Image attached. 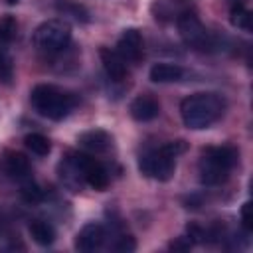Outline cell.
<instances>
[{"mask_svg":"<svg viewBox=\"0 0 253 253\" xmlns=\"http://www.w3.org/2000/svg\"><path fill=\"white\" fill-rule=\"evenodd\" d=\"M225 113V99L213 91H200L180 103V115L188 128L202 130L217 123Z\"/></svg>","mask_w":253,"mask_h":253,"instance_id":"6da1fadb","label":"cell"},{"mask_svg":"<svg viewBox=\"0 0 253 253\" xmlns=\"http://www.w3.org/2000/svg\"><path fill=\"white\" fill-rule=\"evenodd\" d=\"M239 152L235 146L223 144V146H208L206 150H202L200 162H198V172H200V180L206 186H217L223 184L229 176V172L233 170V166L237 164Z\"/></svg>","mask_w":253,"mask_h":253,"instance_id":"7a4b0ae2","label":"cell"},{"mask_svg":"<svg viewBox=\"0 0 253 253\" xmlns=\"http://www.w3.org/2000/svg\"><path fill=\"white\" fill-rule=\"evenodd\" d=\"M30 101H32V107L42 117L51 119V121L65 119L77 105V99L73 93H69L61 87L49 85V83L36 85L30 93Z\"/></svg>","mask_w":253,"mask_h":253,"instance_id":"3957f363","label":"cell"},{"mask_svg":"<svg viewBox=\"0 0 253 253\" xmlns=\"http://www.w3.org/2000/svg\"><path fill=\"white\" fill-rule=\"evenodd\" d=\"M186 150L184 140H170L158 148L146 150L138 158V170L154 180L166 182L174 176L176 170V158Z\"/></svg>","mask_w":253,"mask_h":253,"instance_id":"277c9868","label":"cell"},{"mask_svg":"<svg viewBox=\"0 0 253 253\" xmlns=\"http://www.w3.org/2000/svg\"><path fill=\"white\" fill-rule=\"evenodd\" d=\"M71 42V28L63 20H47L40 24L34 32V45L47 53H57L65 49Z\"/></svg>","mask_w":253,"mask_h":253,"instance_id":"5b68a950","label":"cell"},{"mask_svg":"<svg viewBox=\"0 0 253 253\" xmlns=\"http://www.w3.org/2000/svg\"><path fill=\"white\" fill-rule=\"evenodd\" d=\"M176 24H178V32H180L184 43L190 45L192 49H198V51H213L217 47V38L211 32L206 30V26L198 20L196 12L180 18Z\"/></svg>","mask_w":253,"mask_h":253,"instance_id":"8992f818","label":"cell"},{"mask_svg":"<svg viewBox=\"0 0 253 253\" xmlns=\"http://www.w3.org/2000/svg\"><path fill=\"white\" fill-rule=\"evenodd\" d=\"M79 170H81V176H83V182L87 186H91L93 190H105L109 186V172L107 168L93 156L89 154H83V152H71Z\"/></svg>","mask_w":253,"mask_h":253,"instance_id":"52a82bcc","label":"cell"},{"mask_svg":"<svg viewBox=\"0 0 253 253\" xmlns=\"http://www.w3.org/2000/svg\"><path fill=\"white\" fill-rule=\"evenodd\" d=\"M152 16L158 22H178L180 18L194 14L192 0H152Z\"/></svg>","mask_w":253,"mask_h":253,"instance_id":"ba28073f","label":"cell"},{"mask_svg":"<svg viewBox=\"0 0 253 253\" xmlns=\"http://www.w3.org/2000/svg\"><path fill=\"white\" fill-rule=\"evenodd\" d=\"M117 51L126 63H138L144 55V40L142 34L134 28H128L121 34L117 42Z\"/></svg>","mask_w":253,"mask_h":253,"instance_id":"9c48e42d","label":"cell"},{"mask_svg":"<svg viewBox=\"0 0 253 253\" xmlns=\"http://www.w3.org/2000/svg\"><path fill=\"white\" fill-rule=\"evenodd\" d=\"M105 237H107V233L101 223H87L75 235V249L91 253L105 243Z\"/></svg>","mask_w":253,"mask_h":253,"instance_id":"30bf717a","label":"cell"},{"mask_svg":"<svg viewBox=\"0 0 253 253\" xmlns=\"http://www.w3.org/2000/svg\"><path fill=\"white\" fill-rule=\"evenodd\" d=\"M99 55H101L103 69H105V73H107V77H109L111 81H123V79H126V75H128L126 61L119 55L117 49L101 47V49H99Z\"/></svg>","mask_w":253,"mask_h":253,"instance_id":"8fae6325","label":"cell"},{"mask_svg":"<svg viewBox=\"0 0 253 253\" xmlns=\"http://www.w3.org/2000/svg\"><path fill=\"white\" fill-rule=\"evenodd\" d=\"M128 111H130V117L134 121L148 123V121H154L160 115V103L152 95H138V97L132 99Z\"/></svg>","mask_w":253,"mask_h":253,"instance_id":"7c38bea8","label":"cell"},{"mask_svg":"<svg viewBox=\"0 0 253 253\" xmlns=\"http://www.w3.org/2000/svg\"><path fill=\"white\" fill-rule=\"evenodd\" d=\"M4 170H6V174L10 178L20 180V182L32 178V164H30V160L26 158V154L16 152V150H8L4 154Z\"/></svg>","mask_w":253,"mask_h":253,"instance_id":"4fadbf2b","label":"cell"},{"mask_svg":"<svg viewBox=\"0 0 253 253\" xmlns=\"http://www.w3.org/2000/svg\"><path fill=\"white\" fill-rule=\"evenodd\" d=\"M77 142L91 152H107L113 146V136L103 128H91L79 134Z\"/></svg>","mask_w":253,"mask_h":253,"instance_id":"5bb4252c","label":"cell"},{"mask_svg":"<svg viewBox=\"0 0 253 253\" xmlns=\"http://www.w3.org/2000/svg\"><path fill=\"white\" fill-rule=\"evenodd\" d=\"M184 77V69L176 63H154L150 67V79L154 83H174Z\"/></svg>","mask_w":253,"mask_h":253,"instance_id":"9a60e30c","label":"cell"},{"mask_svg":"<svg viewBox=\"0 0 253 253\" xmlns=\"http://www.w3.org/2000/svg\"><path fill=\"white\" fill-rule=\"evenodd\" d=\"M30 235L38 245H51L55 239V229L43 219H34L30 223Z\"/></svg>","mask_w":253,"mask_h":253,"instance_id":"2e32d148","label":"cell"},{"mask_svg":"<svg viewBox=\"0 0 253 253\" xmlns=\"http://www.w3.org/2000/svg\"><path fill=\"white\" fill-rule=\"evenodd\" d=\"M24 144H26V148H28L32 154H36V156H47L49 150H51V144H49L47 136H43V134H40V132H30V134H26Z\"/></svg>","mask_w":253,"mask_h":253,"instance_id":"e0dca14e","label":"cell"},{"mask_svg":"<svg viewBox=\"0 0 253 253\" xmlns=\"http://www.w3.org/2000/svg\"><path fill=\"white\" fill-rule=\"evenodd\" d=\"M229 16H231V24L233 26H237V28H241L245 32H251V12L243 4H233Z\"/></svg>","mask_w":253,"mask_h":253,"instance_id":"ac0fdd59","label":"cell"},{"mask_svg":"<svg viewBox=\"0 0 253 253\" xmlns=\"http://www.w3.org/2000/svg\"><path fill=\"white\" fill-rule=\"evenodd\" d=\"M20 196H22V200L28 202V204H38V202H42V198H43V190H42L32 178H28V180L22 182Z\"/></svg>","mask_w":253,"mask_h":253,"instance_id":"d6986e66","label":"cell"},{"mask_svg":"<svg viewBox=\"0 0 253 253\" xmlns=\"http://www.w3.org/2000/svg\"><path fill=\"white\" fill-rule=\"evenodd\" d=\"M16 34H18V24H16V20H14L12 16L2 18V20H0V42H2V43H8V42H12V40L16 38Z\"/></svg>","mask_w":253,"mask_h":253,"instance_id":"ffe728a7","label":"cell"},{"mask_svg":"<svg viewBox=\"0 0 253 253\" xmlns=\"http://www.w3.org/2000/svg\"><path fill=\"white\" fill-rule=\"evenodd\" d=\"M12 79V59L4 47H0V81Z\"/></svg>","mask_w":253,"mask_h":253,"instance_id":"44dd1931","label":"cell"},{"mask_svg":"<svg viewBox=\"0 0 253 253\" xmlns=\"http://www.w3.org/2000/svg\"><path fill=\"white\" fill-rule=\"evenodd\" d=\"M113 249H115V251H123V253L134 251V249H136V241H134L132 235H119L117 241L113 243Z\"/></svg>","mask_w":253,"mask_h":253,"instance_id":"7402d4cb","label":"cell"},{"mask_svg":"<svg viewBox=\"0 0 253 253\" xmlns=\"http://www.w3.org/2000/svg\"><path fill=\"white\" fill-rule=\"evenodd\" d=\"M241 221H243L245 229H251V225H253V219H251V202H245L241 206Z\"/></svg>","mask_w":253,"mask_h":253,"instance_id":"603a6c76","label":"cell"},{"mask_svg":"<svg viewBox=\"0 0 253 253\" xmlns=\"http://www.w3.org/2000/svg\"><path fill=\"white\" fill-rule=\"evenodd\" d=\"M170 247H172V249H180V251L190 249V247H192V239H190V237H178L176 241L170 243Z\"/></svg>","mask_w":253,"mask_h":253,"instance_id":"cb8c5ba5","label":"cell"},{"mask_svg":"<svg viewBox=\"0 0 253 253\" xmlns=\"http://www.w3.org/2000/svg\"><path fill=\"white\" fill-rule=\"evenodd\" d=\"M20 0H6V4H10V6H14V4H18Z\"/></svg>","mask_w":253,"mask_h":253,"instance_id":"d4e9b609","label":"cell"}]
</instances>
